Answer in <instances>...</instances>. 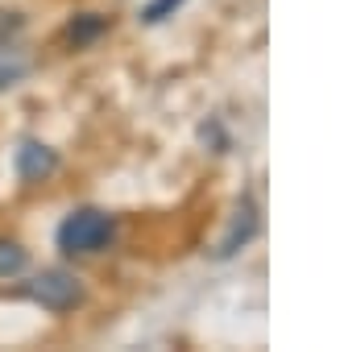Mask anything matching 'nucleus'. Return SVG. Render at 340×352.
Returning a JSON list of instances; mask_svg holds the SVG:
<instances>
[{
	"instance_id": "obj_8",
	"label": "nucleus",
	"mask_w": 340,
	"mask_h": 352,
	"mask_svg": "<svg viewBox=\"0 0 340 352\" xmlns=\"http://www.w3.org/2000/svg\"><path fill=\"white\" fill-rule=\"evenodd\" d=\"M175 9H183V0H153V5L145 9V21H149V25H158V21H166Z\"/></svg>"
},
{
	"instance_id": "obj_7",
	"label": "nucleus",
	"mask_w": 340,
	"mask_h": 352,
	"mask_svg": "<svg viewBox=\"0 0 340 352\" xmlns=\"http://www.w3.org/2000/svg\"><path fill=\"white\" fill-rule=\"evenodd\" d=\"M25 265H30V253H25L17 241H5V236H0V278H17Z\"/></svg>"
},
{
	"instance_id": "obj_5",
	"label": "nucleus",
	"mask_w": 340,
	"mask_h": 352,
	"mask_svg": "<svg viewBox=\"0 0 340 352\" xmlns=\"http://www.w3.org/2000/svg\"><path fill=\"white\" fill-rule=\"evenodd\" d=\"M253 232H257V208H253V204H241V212H237V220H233V232L220 241V257H233L241 245L253 241Z\"/></svg>"
},
{
	"instance_id": "obj_6",
	"label": "nucleus",
	"mask_w": 340,
	"mask_h": 352,
	"mask_svg": "<svg viewBox=\"0 0 340 352\" xmlns=\"http://www.w3.org/2000/svg\"><path fill=\"white\" fill-rule=\"evenodd\" d=\"M104 30H108V21H104V17L83 13V17H75V21L67 25V38H71V46H87V42H96Z\"/></svg>"
},
{
	"instance_id": "obj_4",
	"label": "nucleus",
	"mask_w": 340,
	"mask_h": 352,
	"mask_svg": "<svg viewBox=\"0 0 340 352\" xmlns=\"http://www.w3.org/2000/svg\"><path fill=\"white\" fill-rule=\"evenodd\" d=\"M30 67H34L30 63V50L9 38V25H0V91L13 87V83H21L30 75Z\"/></svg>"
},
{
	"instance_id": "obj_3",
	"label": "nucleus",
	"mask_w": 340,
	"mask_h": 352,
	"mask_svg": "<svg viewBox=\"0 0 340 352\" xmlns=\"http://www.w3.org/2000/svg\"><path fill=\"white\" fill-rule=\"evenodd\" d=\"M59 170V153L42 141H25L17 149V174H21V183H42L50 179V174Z\"/></svg>"
},
{
	"instance_id": "obj_1",
	"label": "nucleus",
	"mask_w": 340,
	"mask_h": 352,
	"mask_svg": "<svg viewBox=\"0 0 340 352\" xmlns=\"http://www.w3.org/2000/svg\"><path fill=\"white\" fill-rule=\"evenodd\" d=\"M112 241H116V220L100 208H79L59 224V249L67 257H96L112 249Z\"/></svg>"
},
{
	"instance_id": "obj_2",
	"label": "nucleus",
	"mask_w": 340,
	"mask_h": 352,
	"mask_svg": "<svg viewBox=\"0 0 340 352\" xmlns=\"http://www.w3.org/2000/svg\"><path fill=\"white\" fill-rule=\"evenodd\" d=\"M30 298L42 307V311H54V315H67L83 302V282L71 274V270H42L34 282H30Z\"/></svg>"
}]
</instances>
